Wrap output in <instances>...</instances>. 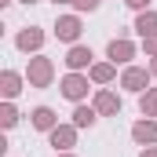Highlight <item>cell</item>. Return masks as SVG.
<instances>
[{"instance_id":"obj_1","label":"cell","mask_w":157,"mask_h":157,"mask_svg":"<svg viewBox=\"0 0 157 157\" xmlns=\"http://www.w3.org/2000/svg\"><path fill=\"white\" fill-rule=\"evenodd\" d=\"M59 37L73 40V37H77V22H73V18H66V22H59Z\"/></svg>"},{"instance_id":"obj_2","label":"cell","mask_w":157,"mask_h":157,"mask_svg":"<svg viewBox=\"0 0 157 157\" xmlns=\"http://www.w3.org/2000/svg\"><path fill=\"white\" fill-rule=\"evenodd\" d=\"M88 59H91V51H84V48H77V51L70 55V66H84Z\"/></svg>"},{"instance_id":"obj_3","label":"cell","mask_w":157,"mask_h":157,"mask_svg":"<svg viewBox=\"0 0 157 157\" xmlns=\"http://www.w3.org/2000/svg\"><path fill=\"white\" fill-rule=\"evenodd\" d=\"M80 91H84V84H80L77 77H70V80H66V95H73V99H77Z\"/></svg>"},{"instance_id":"obj_4","label":"cell","mask_w":157,"mask_h":157,"mask_svg":"<svg viewBox=\"0 0 157 157\" xmlns=\"http://www.w3.org/2000/svg\"><path fill=\"white\" fill-rule=\"evenodd\" d=\"M33 121H37V128H48V124H51V113H48V110H37Z\"/></svg>"},{"instance_id":"obj_5","label":"cell","mask_w":157,"mask_h":157,"mask_svg":"<svg viewBox=\"0 0 157 157\" xmlns=\"http://www.w3.org/2000/svg\"><path fill=\"white\" fill-rule=\"evenodd\" d=\"M157 132L154 128H150V124H139V128H135V139H154Z\"/></svg>"},{"instance_id":"obj_6","label":"cell","mask_w":157,"mask_h":157,"mask_svg":"<svg viewBox=\"0 0 157 157\" xmlns=\"http://www.w3.org/2000/svg\"><path fill=\"white\" fill-rule=\"evenodd\" d=\"M91 121H95L91 110H77V124H91Z\"/></svg>"},{"instance_id":"obj_7","label":"cell","mask_w":157,"mask_h":157,"mask_svg":"<svg viewBox=\"0 0 157 157\" xmlns=\"http://www.w3.org/2000/svg\"><path fill=\"white\" fill-rule=\"evenodd\" d=\"M154 26H157V18H154V15H150V18H143V22H139V29H143V33H146V29H154Z\"/></svg>"},{"instance_id":"obj_8","label":"cell","mask_w":157,"mask_h":157,"mask_svg":"<svg viewBox=\"0 0 157 157\" xmlns=\"http://www.w3.org/2000/svg\"><path fill=\"white\" fill-rule=\"evenodd\" d=\"M110 55H113V59H117V55H128V44H113V48H110Z\"/></svg>"},{"instance_id":"obj_9","label":"cell","mask_w":157,"mask_h":157,"mask_svg":"<svg viewBox=\"0 0 157 157\" xmlns=\"http://www.w3.org/2000/svg\"><path fill=\"white\" fill-rule=\"evenodd\" d=\"M99 0H77V7H95Z\"/></svg>"},{"instance_id":"obj_10","label":"cell","mask_w":157,"mask_h":157,"mask_svg":"<svg viewBox=\"0 0 157 157\" xmlns=\"http://www.w3.org/2000/svg\"><path fill=\"white\" fill-rule=\"evenodd\" d=\"M143 106H150V110H157V95H150V99H146Z\"/></svg>"},{"instance_id":"obj_11","label":"cell","mask_w":157,"mask_h":157,"mask_svg":"<svg viewBox=\"0 0 157 157\" xmlns=\"http://www.w3.org/2000/svg\"><path fill=\"white\" fill-rule=\"evenodd\" d=\"M132 4H146V0H132Z\"/></svg>"},{"instance_id":"obj_12","label":"cell","mask_w":157,"mask_h":157,"mask_svg":"<svg viewBox=\"0 0 157 157\" xmlns=\"http://www.w3.org/2000/svg\"><path fill=\"white\" fill-rule=\"evenodd\" d=\"M150 157H157V154H150Z\"/></svg>"}]
</instances>
